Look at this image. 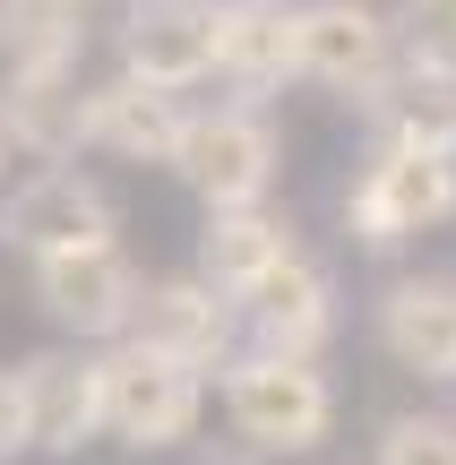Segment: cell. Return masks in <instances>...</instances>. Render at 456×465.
<instances>
[{
    "instance_id": "6da1fadb",
    "label": "cell",
    "mask_w": 456,
    "mask_h": 465,
    "mask_svg": "<svg viewBox=\"0 0 456 465\" xmlns=\"http://www.w3.org/2000/svg\"><path fill=\"white\" fill-rule=\"evenodd\" d=\"M207 397L224 405V431H233L241 449H258L267 465L319 457L327 440H336V414H344L327 362H285V353H250V345L207 380Z\"/></svg>"
},
{
    "instance_id": "7a4b0ae2",
    "label": "cell",
    "mask_w": 456,
    "mask_h": 465,
    "mask_svg": "<svg viewBox=\"0 0 456 465\" xmlns=\"http://www.w3.org/2000/svg\"><path fill=\"white\" fill-rule=\"evenodd\" d=\"M336 224L354 250H413L456 224V155L448 147H362V173L336 190Z\"/></svg>"
},
{
    "instance_id": "3957f363",
    "label": "cell",
    "mask_w": 456,
    "mask_h": 465,
    "mask_svg": "<svg viewBox=\"0 0 456 465\" xmlns=\"http://www.w3.org/2000/svg\"><path fill=\"white\" fill-rule=\"evenodd\" d=\"M172 182L207 207H250V199H276V182H285V130H276L267 104H189L181 121V147H172Z\"/></svg>"
},
{
    "instance_id": "277c9868",
    "label": "cell",
    "mask_w": 456,
    "mask_h": 465,
    "mask_svg": "<svg viewBox=\"0 0 456 465\" xmlns=\"http://www.w3.org/2000/svg\"><path fill=\"white\" fill-rule=\"evenodd\" d=\"M95 388H103V440H121L130 457H181L207 431V380L130 336L95 345Z\"/></svg>"
},
{
    "instance_id": "5b68a950",
    "label": "cell",
    "mask_w": 456,
    "mask_h": 465,
    "mask_svg": "<svg viewBox=\"0 0 456 465\" xmlns=\"http://www.w3.org/2000/svg\"><path fill=\"white\" fill-rule=\"evenodd\" d=\"M138 284H147V259L130 242H78L52 259H26V293L61 345H112L138 311Z\"/></svg>"
},
{
    "instance_id": "8992f818",
    "label": "cell",
    "mask_w": 456,
    "mask_h": 465,
    "mask_svg": "<svg viewBox=\"0 0 456 465\" xmlns=\"http://www.w3.org/2000/svg\"><path fill=\"white\" fill-rule=\"evenodd\" d=\"M0 242L17 259H52V250H78V242H121V199L95 164H34L0 190Z\"/></svg>"
},
{
    "instance_id": "52a82bcc",
    "label": "cell",
    "mask_w": 456,
    "mask_h": 465,
    "mask_svg": "<svg viewBox=\"0 0 456 465\" xmlns=\"http://www.w3.org/2000/svg\"><path fill=\"white\" fill-rule=\"evenodd\" d=\"M396 69V17L388 0H293V86L362 104Z\"/></svg>"
},
{
    "instance_id": "ba28073f",
    "label": "cell",
    "mask_w": 456,
    "mask_h": 465,
    "mask_svg": "<svg viewBox=\"0 0 456 465\" xmlns=\"http://www.w3.org/2000/svg\"><path fill=\"white\" fill-rule=\"evenodd\" d=\"M17 405H26V457L78 465L103 440V388H95V345H34L17 353Z\"/></svg>"
},
{
    "instance_id": "9c48e42d",
    "label": "cell",
    "mask_w": 456,
    "mask_h": 465,
    "mask_svg": "<svg viewBox=\"0 0 456 465\" xmlns=\"http://www.w3.org/2000/svg\"><path fill=\"white\" fill-rule=\"evenodd\" d=\"M112 69L164 95H199L216 78V0H121Z\"/></svg>"
},
{
    "instance_id": "30bf717a",
    "label": "cell",
    "mask_w": 456,
    "mask_h": 465,
    "mask_svg": "<svg viewBox=\"0 0 456 465\" xmlns=\"http://www.w3.org/2000/svg\"><path fill=\"white\" fill-rule=\"evenodd\" d=\"M233 311H241V345L250 353H285V362H327V345H336V328H344L336 267L310 259V250H293V259L276 267L267 284H250Z\"/></svg>"
},
{
    "instance_id": "8fae6325",
    "label": "cell",
    "mask_w": 456,
    "mask_h": 465,
    "mask_svg": "<svg viewBox=\"0 0 456 465\" xmlns=\"http://www.w3.org/2000/svg\"><path fill=\"white\" fill-rule=\"evenodd\" d=\"M130 345L164 353V362L199 371V380H216L224 362L241 353V311L216 293V284H199L189 267H172V276H147L138 284V311H130Z\"/></svg>"
},
{
    "instance_id": "7c38bea8",
    "label": "cell",
    "mask_w": 456,
    "mask_h": 465,
    "mask_svg": "<svg viewBox=\"0 0 456 465\" xmlns=\"http://www.w3.org/2000/svg\"><path fill=\"white\" fill-rule=\"evenodd\" d=\"M371 336L405 380L456 388V267H405L379 284L371 302Z\"/></svg>"
},
{
    "instance_id": "4fadbf2b",
    "label": "cell",
    "mask_w": 456,
    "mask_h": 465,
    "mask_svg": "<svg viewBox=\"0 0 456 465\" xmlns=\"http://www.w3.org/2000/svg\"><path fill=\"white\" fill-rule=\"evenodd\" d=\"M181 121H189V95L138 86V78H121V69L78 86V155H112V164L164 173L172 147H181Z\"/></svg>"
},
{
    "instance_id": "5bb4252c",
    "label": "cell",
    "mask_w": 456,
    "mask_h": 465,
    "mask_svg": "<svg viewBox=\"0 0 456 465\" xmlns=\"http://www.w3.org/2000/svg\"><path fill=\"white\" fill-rule=\"evenodd\" d=\"M302 250V224H293V207L276 199H250V207H207L199 216V242H189V276L216 284L224 302H241L250 284H267L276 267Z\"/></svg>"
},
{
    "instance_id": "9a60e30c",
    "label": "cell",
    "mask_w": 456,
    "mask_h": 465,
    "mask_svg": "<svg viewBox=\"0 0 456 465\" xmlns=\"http://www.w3.org/2000/svg\"><path fill=\"white\" fill-rule=\"evenodd\" d=\"M241 104H267L293 86V0H216V78Z\"/></svg>"
},
{
    "instance_id": "2e32d148",
    "label": "cell",
    "mask_w": 456,
    "mask_h": 465,
    "mask_svg": "<svg viewBox=\"0 0 456 465\" xmlns=\"http://www.w3.org/2000/svg\"><path fill=\"white\" fill-rule=\"evenodd\" d=\"M78 69H0V138L26 164L78 155Z\"/></svg>"
},
{
    "instance_id": "e0dca14e",
    "label": "cell",
    "mask_w": 456,
    "mask_h": 465,
    "mask_svg": "<svg viewBox=\"0 0 456 465\" xmlns=\"http://www.w3.org/2000/svg\"><path fill=\"white\" fill-rule=\"evenodd\" d=\"M95 0H0V69H86Z\"/></svg>"
},
{
    "instance_id": "ac0fdd59",
    "label": "cell",
    "mask_w": 456,
    "mask_h": 465,
    "mask_svg": "<svg viewBox=\"0 0 456 465\" xmlns=\"http://www.w3.org/2000/svg\"><path fill=\"white\" fill-rule=\"evenodd\" d=\"M396 17V69L456 78V0H388Z\"/></svg>"
},
{
    "instance_id": "d6986e66",
    "label": "cell",
    "mask_w": 456,
    "mask_h": 465,
    "mask_svg": "<svg viewBox=\"0 0 456 465\" xmlns=\"http://www.w3.org/2000/svg\"><path fill=\"white\" fill-rule=\"evenodd\" d=\"M371 465H456V414L448 405H405L379 422Z\"/></svg>"
},
{
    "instance_id": "ffe728a7",
    "label": "cell",
    "mask_w": 456,
    "mask_h": 465,
    "mask_svg": "<svg viewBox=\"0 0 456 465\" xmlns=\"http://www.w3.org/2000/svg\"><path fill=\"white\" fill-rule=\"evenodd\" d=\"M26 457V405H17V371L0 362V465Z\"/></svg>"
},
{
    "instance_id": "44dd1931",
    "label": "cell",
    "mask_w": 456,
    "mask_h": 465,
    "mask_svg": "<svg viewBox=\"0 0 456 465\" xmlns=\"http://www.w3.org/2000/svg\"><path fill=\"white\" fill-rule=\"evenodd\" d=\"M207 465H267V457H258V449H241V440L224 431V449H207Z\"/></svg>"
},
{
    "instance_id": "7402d4cb",
    "label": "cell",
    "mask_w": 456,
    "mask_h": 465,
    "mask_svg": "<svg viewBox=\"0 0 456 465\" xmlns=\"http://www.w3.org/2000/svg\"><path fill=\"white\" fill-rule=\"evenodd\" d=\"M9 164H17V155H9V138H0V190H9Z\"/></svg>"
},
{
    "instance_id": "603a6c76",
    "label": "cell",
    "mask_w": 456,
    "mask_h": 465,
    "mask_svg": "<svg viewBox=\"0 0 456 465\" xmlns=\"http://www.w3.org/2000/svg\"><path fill=\"white\" fill-rule=\"evenodd\" d=\"M112 9H121V0H112Z\"/></svg>"
}]
</instances>
